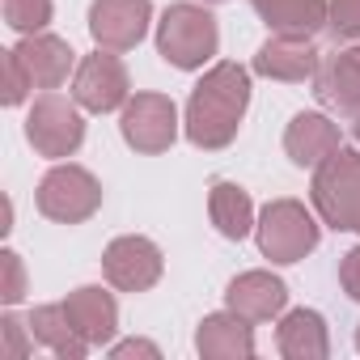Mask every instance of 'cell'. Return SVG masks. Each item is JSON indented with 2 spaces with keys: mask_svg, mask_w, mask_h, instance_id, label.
Returning <instances> with one entry per match:
<instances>
[{
  "mask_svg": "<svg viewBox=\"0 0 360 360\" xmlns=\"http://www.w3.org/2000/svg\"><path fill=\"white\" fill-rule=\"evenodd\" d=\"M246 106H250V72L233 60L208 68L204 81L187 98V119H183L187 140L208 153L233 144V136L246 119Z\"/></svg>",
  "mask_w": 360,
  "mask_h": 360,
  "instance_id": "6da1fadb",
  "label": "cell"
},
{
  "mask_svg": "<svg viewBox=\"0 0 360 360\" xmlns=\"http://www.w3.org/2000/svg\"><path fill=\"white\" fill-rule=\"evenodd\" d=\"M221 47V30H217V18L204 9V5H169L157 22V51L165 64L183 68V72H195L204 68Z\"/></svg>",
  "mask_w": 360,
  "mask_h": 360,
  "instance_id": "7a4b0ae2",
  "label": "cell"
},
{
  "mask_svg": "<svg viewBox=\"0 0 360 360\" xmlns=\"http://www.w3.org/2000/svg\"><path fill=\"white\" fill-rule=\"evenodd\" d=\"M314 208L330 229H356L360 221V153L339 148L314 169Z\"/></svg>",
  "mask_w": 360,
  "mask_h": 360,
  "instance_id": "3957f363",
  "label": "cell"
},
{
  "mask_svg": "<svg viewBox=\"0 0 360 360\" xmlns=\"http://www.w3.org/2000/svg\"><path fill=\"white\" fill-rule=\"evenodd\" d=\"M39 212L56 225H81L102 208V183L85 165H51L34 191Z\"/></svg>",
  "mask_w": 360,
  "mask_h": 360,
  "instance_id": "277c9868",
  "label": "cell"
},
{
  "mask_svg": "<svg viewBox=\"0 0 360 360\" xmlns=\"http://www.w3.org/2000/svg\"><path fill=\"white\" fill-rule=\"evenodd\" d=\"M259 250L271 263H301L309 250H318V221L305 212V204L297 200H271L259 212Z\"/></svg>",
  "mask_w": 360,
  "mask_h": 360,
  "instance_id": "5b68a950",
  "label": "cell"
},
{
  "mask_svg": "<svg viewBox=\"0 0 360 360\" xmlns=\"http://www.w3.org/2000/svg\"><path fill=\"white\" fill-rule=\"evenodd\" d=\"M26 140L34 144L39 157H72L85 140V119H81V102L77 98H60V94H43L30 115H26Z\"/></svg>",
  "mask_w": 360,
  "mask_h": 360,
  "instance_id": "8992f818",
  "label": "cell"
},
{
  "mask_svg": "<svg viewBox=\"0 0 360 360\" xmlns=\"http://www.w3.org/2000/svg\"><path fill=\"white\" fill-rule=\"evenodd\" d=\"M119 131L136 153H165L178 140V106L165 94H136L119 115Z\"/></svg>",
  "mask_w": 360,
  "mask_h": 360,
  "instance_id": "52a82bcc",
  "label": "cell"
},
{
  "mask_svg": "<svg viewBox=\"0 0 360 360\" xmlns=\"http://www.w3.org/2000/svg\"><path fill=\"white\" fill-rule=\"evenodd\" d=\"M161 271H165V259H161L157 242H148L140 233L115 238L102 255V276L119 292H148L161 280Z\"/></svg>",
  "mask_w": 360,
  "mask_h": 360,
  "instance_id": "ba28073f",
  "label": "cell"
},
{
  "mask_svg": "<svg viewBox=\"0 0 360 360\" xmlns=\"http://www.w3.org/2000/svg\"><path fill=\"white\" fill-rule=\"evenodd\" d=\"M127 68L106 51L98 47L94 56H85L77 64V77H72V98L81 102V110H94V115H110L119 106H127Z\"/></svg>",
  "mask_w": 360,
  "mask_h": 360,
  "instance_id": "9c48e42d",
  "label": "cell"
},
{
  "mask_svg": "<svg viewBox=\"0 0 360 360\" xmlns=\"http://www.w3.org/2000/svg\"><path fill=\"white\" fill-rule=\"evenodd\" d=\"M153 22V0H94L89 34L106 51H131Z\"/></svg>",
  "mask_w": 360,
  "mask_h": 360,
  "instance_id": "30bf717a",
  "label": "cell"
},
{
  "mask_svg": "<svg viewBox=\"0 0 360 360\" xmlns=\"http://www.w3.org/2000/svg\"><path fill=\"white\" fill-rule=\"evenodd\" d=\"M343 148V136H339V123H330L326 115H318V110H301V115H292V123H288V131H284V153H288V161L292 165H301V169H318L330 153H339Z\"/></svg>",
  "mask_w": 360,
  "mask_h": 360,
  "instance_id": "8fae6325",
  "label": "cell"
},
{
  "mask_svg": "<svg viewBox=\"0 0 360 360\" xmlns=\"http://www.w3.org/2000/svg\"><path fill=\"white\" fill-rule=\"evenodd\" d=\"M318 51L309 39H292V34H276L267 39L259 51H255V72L267 77V81H288V85H301L318 72Z\"/></svg>",
  "mask_w": 360,
  "mask_h": 360,
  "instance_id": "7c38bea8",
  "label": "cell"
},
{
  "mask_svg": "<svg viewBox=\"0 0 360 360\" xmlns=\"http://www.w3.org/2000/svg\"><path fill=\"white\" fill-rule=\"evenodd\" d=\"M225 305L233 314H242L246 322H271L288 305V284L280 276H271V271H242L229 284Z\"/></svg>",
  "mask_w": 360,
  "mask_h": 360,
  "instance_id": "4fadbf2b",
  "label": "cell"
},
{
  "mask_svg": "<svg viewBox=\"0 0 360 360\" xmlns=\"http://www.w3.org/2000/svg\"><path fill=\"white\" fill-rule=\"evenodd\" d=\"M64 309H68V322L81 330V339L89 347L110 343L115 330H119V305H115V297L102 284H81L77 292H68Z\"/></svg>",
  "mask_w": 360,
  "mask_h": 360,
  "instance_id": "5bb4252c",
  "label": "cell"
},
{
  "mask_svg": "<svg viewBox=\"0 0 360 360\" xmlns=\"http://www.w3.org/2000/svg\"><path fill=\"white\" fill-rule=\"evenodd\" d=\"M314 94L326 110H339V115H356L360 110V51H339V56H326L314 72Z\"/></svg>",
  "mask_w": 360,
  "mask_h": 360,
  "instance_id": "9a60e30c",
  "label": "cell"
},
{
  "mask_svg": "<svg viewBox=\"0 0 360 360\" xmlns=\"http://www.w3.org/2000/svg\"><path fill=\"white\" fill-rule=\"evenodd\" d=\"M195 347L204 360H250L255 356V330L242 314H208L195 330Z\"/></svg>",
  "mask_w": 360,
  "mask_h": 360,
  "instance_id": "2e32d148",
  "label": "cell"
},
{
  "mask_svg": "<svg viewBox=\"0 0 360 360\" xmlns=\"http://www.w3.org/2000/svg\"><path fill=\"white\" fill-rule=\"evenodd\" d=\"M13 51H18L22 64L30 68L34 89H60V85L68 81L72 64H77V51H72L64 39H56V34H26Z\"/></svg>",
  "mask_w": 360,
  "mask_h": 360,
  "instance_id": "e0dca14e",
  "label": "cell"
},
{
  "mask_svg": "<svg viewBox=\"0 0 360 360\" xmlns=\"http://www.w3.org/2000/svg\"><path fill=\"white\" fill-rule=\"evenodd\" d=\"M276 347L284 360H326L330 356V335H326V318L318 309H292L280 318L276 330Z\"/></svg>",
  "mask_w": 360,
  "mask_h": 360,
  "instance_id": "ac0fdd59",
  "label": "cell"
},
{
  "mask_svg": "<svg viewBox=\"0 0 360 360\" xmlns=\"http://www.w3.org/2000/svg\"><path fill=\"white\" fill-rule=\"evenodd\" d=\"M250 5L276 34L292 39H314L330 22V0H250Z\"/></svg>",
  "mask_w": 360,
  "mask_h": 360,
  "instance_id": "d6986e66",
  "label": "cell"
},
{
  "mask_svg": "<svg viewBox=\"0 0 360 360\" xmlns=\"http://www.w3.org/2000/svg\"><path fill=\"white\" fill-rule=\"evenodd\" d=\"M30 335H34V343H43V347L56 352L60 360H81V356L89 352V343L81 339V330L68 322L64 301H60V305H39V309L30 314Z\"/></svg>",
  "mask_w": 360,
  "mask_h": 360,
  "instance_id": "ffe728a7",
  "label": "cell"
},
{
  "mask_svg": "<svg viewBox=\"0 0 360 360\" xmlns=\"http://www.w3.org/2000/svg\"><path fill=\"white\" fill-rule=\"evenodd\" d=\"M208 212H212L217 233L229 238V242H242L255 229V204L238 183H217L212 195H208Z\"/></svg>",
  "mask_w": 360,
  "mask_h": 360,
  "instance_id": "44dd1931",
  "label": "cell"
},
{
  "mask_svg": "<svg viewBox=\"0 0 360 360\" xmlns=\"http://www.w3.org/2000/svg\"><path fill=\"white\" fill-rule=\"evenodd\" d=\"M0 5H5V22L18 34H43V26L56 13L51 0H0Z\"/></svg>",
  "mask_w": 360,
  "mask_h": 360,
  "instance_id": "7402d4cb",
  "label": "cell"
},
{
  "mask_svg": "<svg viewBox=\"0 0 360 360\" xmlns=\"http://www.w3.org/2000/svg\"><path fill=\"white\" fill-rule=\"evenodd\" d=\"M26 297V267L18 250H0V301L18 305Z\"/></svg>",
  "mask_w": 360,
  "mask_h": 360,
  "instance_id": "603a6c76",
  "label": "cell"
},
{
  "mask_svg": "<svg viewBox=\"0 0 360 360\" xmlns=\"http://www.w3.org/2000/svg\"><path fill=\"white\" fill-rule=\"evenodd\" d=\"M30 89H34L30 68L22 64V56H18V51H5V106H22Z\"/></svg>",
  "mask_w": 360,
  "mask_h": 360,
  "instance_id": "cb8c5ba5",
  "label": "cell"
},
{
  "mask_svg": "<svg viewBox=\"0 0 360 360\" xmlns=\"http://www.w3.org/2000/svg\"><path fill=\"white\" fill-rule=\"evenodd\" d=\"M335 39H360V0H330Z\"/></svg>",
  "mask_w": 360,
  "mask_h": 360,
  "instance_id": "d4e9b609",
  "label": "cell"
},
{
  "mask_svg": "<svg viewBox=\"0 0 360 360\" xmlns=\"http://www.w3.org/2000/svg\"><path fill=\"white\" fill-rule=\"evenodd\" d=\"M26 330H30V322L22 326V318H18L13 309H9L5 318H0V335H5V356H9V360H26V352H30V339H34V335L26 339Z\"/></svg>",
  "mask_w": 360,
  "mask_h": 360,
  "instance_id": "484cf974",
  "label": "cell"
},
{
  "mask_svg": "<svg viewBox=\"0 0 360 360\" xmlns=\"http://www.w3.org/2000/svg\"><path fill=\"white\" fill-rule=\"evenodd\" d=\"M339 284H343V292H347L352 301H360V246H352V250L343 255V263H339Z\"/></svg>",
  "mask_w": 360,
  "mask_h": 360,
  "instance_id": "4316f807",
  "label": "cell"
},
{
  "mask_svg": "<svg viewBox=\"0 0 360 360\" xmlns=\"http://www.w3.org/2000/svg\"><path fill=\"white\" fill-rule=\"evenodd\" d=\"M110 356H115V360H131V356H148V360H157V356H161V347H157V343H148V339H123V343H115V347H110Z\"/></svg>",
  "mask_w": 360,
  "mask_h": 360,
  "instance_id": "83f0119b",
  "label": "cell"
},
{
  "mask_svg": "<svg viewBox=\"0 0 360 360\" xmlns=\"http://www.w3.org/2000/svg\"><path fill=\"white\" fill-rule=\"evenodd\" d=\"M352 131H356V140H360V110L352 115Z\"/></svg>",
  "mask_w": 360,
  "mask_h": 360,
  "instance_id": "f1b7e54d",
  "label": "cell"
},
{
  "mask_svg": "<svg viewBox=\"0 0 360 360\" xmlns=\"http://www.w3.org/2000/svg\"><path fill=\"white\" fill-rule=\"evenodd\" d=\"M356 352H360V326H356Z\"/></svg>",
  "mask_w": 360,
  "mask_h": 360,
  "instance_id": "f546056e",
  "label": "cell"
},
{
  "mask_svg": "<svg viewBox=\"0 0 360 360\" xmlns=\"http://www.w3.org/2000/svg\"><path fill=\"white\" fill-rule=\"evenodd\" d=\"M204 5H225V0H204Z\"/></svg>",
  "mask_w": 360,
  "mask_h": 360,
  "instance_id": "4dcf8cb0",
  "label": "cell"
},
{
  "mask_svg": "<svg viewBox=\"0 0 360 360\" xmlns=\"http://www.w3.org/2000/svg\"><path fill=\"white\" fill-rule=\"evenodd\" d=\"M356 233H360V221H356Z\"/></svg>",
  "mask_w": 360,
  "mask_h": 360,
  "instance_id": "1f68e13d",
  "label": "cell"
},
{
  "mask_svg": "<svg viewBox=\"0 0 360 360\" xmlns=\"http://www.w3.org/2000/svg\"><path fill=\"white\" fill-rule=\"evenodd\" d=\"M356 51H360V47H356Z\"/></svg>",
  "mask_w": 360,
  "mask_h": 360,
  "instance_id": "d6a6232c",
  "label": "cell"
}]
</instances>
